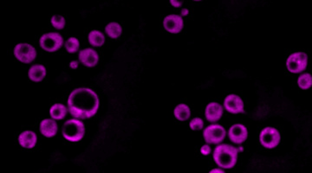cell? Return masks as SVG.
Here are the masks:
<instances>
[{"instance_id":"44dd1931","label":"cell","mask_w":312,"mask_h":173,"mask_svg":"<svg viewBox=\"0 0 312 173\" xmlns=\"http://www.w3.org/2000/svg\"><path fill=\"white\" fill-rule=\"evenodd\" d=\"M80 46H81L80 41L78 40L77 37H69L64 43V48L70 55H74V54H77V52H79Z\"/></svg>"},{"instance_id":"ba28073f","label":"cell","mask_w":312,"mask_h":173,"mask_svg":"<svg viewBox=\"0 0 312 173\" xmlns=\"http://www.w3.org/2000/svg\"><path fill=\"white\" fill-rule=\"evenodd\" d=\"M227 132L223 125L213 123L203 131V138L207 144L219 145L224 141Z\"/></svg>"},{"instance_id":"ac0fdd59","label":"cell","mask_w":312,"mask_h":173,"mask_svg":"<svg viewBox=\"0 0 312 173\" xmlns=\"http://www.w3.org/2000/svg\"><path fill=\"white\" fill-rule=\"evenodd\" d=\"M88 44L94 48H101L106 42V37L103 31L92 30L88 35Z\"/></svg>"},{"instance_id":"7402d4cb","label":"cell","mask_w":312,"mask_h":173,"mask_svg":"<svg viewBox=\"0 0 312 173\" xmlns=\"http://www.w3.org/2000/svg\"><path fill=\"white\" fill-rule=\"evenodd\" d=\"M297 84L298 88L303 90H308L309 89H311L312 86V74L309 73L300 74L297 80Z\"/></svg>"},{"instance_id":"cb8c5ba5","label":"cell","mask_w":312,"mask_h":173,"mask_svg":"<svg viewBox=\"0 0 312 173\" xmlns=\"http://www.w3.org/2000/svg\"><path fill=\"white\" fill-rule=\"evenodd\" d=\"M204 125H205V123H204L203 119L199 118V117L192 119L191 122H189V127L193 131H200L204 128Z\"/></svg>"},{"instance_id":"52a82bcc","label":"cell","mask_w":312,"mask_h":173,"mask_svg":"<svg viewBox=\"0 0 312 173\" xmlns=\"http://www.w3.org/2000/svg\"><path fill=\"white\" fill-rule=\"evenodd\" d=\"M259 142L265 149H274L281 142V134L275 127L267 126L261 131Z\"/></svg>"},{"instance_id":"d6986e66","label":"cell","mask_w":312,"mask_h":173,"mask_svg":"<svg viewBox=\"0 0 312 173\" xmlns=\"http://www.w3.org/2000/svg\"><path fill=\"white\" fill-rule=\"evenodd\" d=\"M173 115L180 122H186L192 115L191 108L187 104L180 103L173 109Z\"/></svg>"},{"instance_id":"ffe728a7","label":"cell","mask_w":312,"mask_h":173,"mask_svg":"<svg viewBox=\"0 0 312 173\" xmlns=\"http://www.w3.org/2000/svg\"><path fill=\"white\" fill-rule=\"evenodd\" d=\"M104 31L106 33L107 36L111 38V39H118L121 37L123 29L121 27V25L119 23L111 22L109 23L105 28Z\"/></svg>"},{"instance_id":"f1b7e54d","label":"cell","mask_w":312,"mask_h":173,"mask_svg":"<svg viewBox=\"0 0 312 173\" xmlns=\"http://www.w3.org/2000/svg\"><path fill=\"white\" fill-rule=\"evenodd\" d=\"M210 173H224V171L223 170L220 169V168H215V169L212 170V171H210Z\"/></svg>"},{"instance_id":"f546056e","label":"cell","mask_w":312,"mask_h":173,"mask_svg":"<svg viewBox=\"0 0 312 173\" xmlns=\"http://www.w3.org/2000/svg\"><path fill=\"white\" fill-rule=\"evenodd\" d=\"M237 149H238V151H244V148H237Z\"/></svg>"},{"instance_id":"83f0119b","label":"cell","mask_w":312,"mask_h":173,"mask_svg":"<svg viewBox=\"0 0 312 173\" xmlns=\"http://www.w3.org/2000/svg\"><path fill=\"white\" fill-rule=\"evenodd\" d=\"M189 13H190V11L187 8H184L182 9L181 11H180V17H182V18H185V17H187V16L189 15Z\"/></svg>"},{"instance_id":"9c48e42d","label":"cell","mask_w":312,"mask_h":173,"mask_svg":"<svg viewBox=\"0 0 312 173\" xmlns=\"http://www.w3.org/2000/svg\"><path fill=\"white\" fill-rule=\"evenodd\" d=\"M223 107L231 114H240L245 113V104L242 98L235 94H230L226 96L223 100Z\"/></svg>"},{"instance_id":"603a6c76","label":"cell","mask_w":312,"mask_h":173,"mask_svg":"<svg viewBox=\"0 0 312 173\" xmlns=\"http://www.w3.org/2000/svg\"><path fill=\"white\" fill-rule=\"evenodd\" d=\"M51 25L57 30H62L66 26V19L62 15H53L51 18Z\"/></svg>"},{"instance_id":"7a4b0ae2","label":"cell","mask_w":312,"mask_h":173,"mask_svg":"<svg viewBox=\"0 0 312 173\" xmlns=\"http://www.w3.org/2000/svg\"><path fill=\"white\" fill-rule=\"evenodd\" d=\"M238 149L228 144H219L213 151V161L222 169H232L238 161Z\"/></svg>"},{"instance_id":"e0dca14e","label":"cell","mask_w":312,"mask_h":173,"mask_svg":"<svg viewBox=\"0 0 312 173\" xmlns=\"http://www.w3.org/2000/svg\"><path fill=\"white\" fill-rule=\"evenodd\" d=\"M68 113H69L68 108L64 104L62 103L53 104L49 110L50 117L57 122L62 121L66 117Z\"/></svg>"},{"instance_id":"4316f807","label":"cell","mask_w":312,"mask_h":173,"mask_svg":"<svg viewBox=\"0 0 312 173\" xmlns=\"http://www.w3.org/2000/svg\"><path fill=\"white\" fill-rule=\"evenodd\" d=\"M170 4L174 8H180L182 6V2L181 1H178V0H171L170 1Z\"/></svg>"},{"instance_id":"277c9868","label":"cell","mask_w":312,"mask_h":173,"mask_svg":"<svg viewBox=\"0 0 312 173\" xmlns=\"http://www.w3.org/2000/svg\"><path fill=\"white\" fill-rule=\"evenodd\" d=\"M39 46L44 51L47 53H55L61 49L64 45L63 37L59 32L50 31L41 36L39 38Z\"/></svg>"},{"instance_id":"484cf974","label":"cell","mask_w":312,"mask_h":173,"mask_svg":"<svg viewBox=\"0 0 312 173\" xmlns=\"http://www.w3.org/2000/svg\"><path fill=\"white\" fill-rule=\"evenodd\" d=\"M69 67L71 70H77L79 67V61H77V60L70 61V63H69Z\"/></svg>"},{"instance_id":"9a60e30c","label":"cell","mask_w":312,"mask_h":173,"mask_svg":"<svg viewBox=\"0 0 312 173\" xmlns=\"http://www.w3.org/2000/svg\"><path fill=\"white\" fill-rule=\"evenodd\" d=\"M39 131L45 138H54L58 133V125L52 118L44 119L39 123Z\"/></svg>"},{"instance_id":"30bf717a","label":"cell","mask_w":312,"mask_h":173,"mask_svg":"<svg viewBox=\"0 0 312 173\" xmlns=\"http://www.w3.org/2000/svg\"><path fill=\"white\" fill-rule=\"evenodd\" d=\"M162 25L164 30L170 34H179L184 28V19L177 14H169L163 19Z\"/></svg>"},{"instance_id":"8992f818","label":"cell","mask_w":312,"mask_h":173,"mask_svg":"<svg viewBox=\"0 0 312 173\" xmlns=\"http://www.w3.org/2000/svg\"><path fill=\"white\" fill-rule=\"evenodd\" d=\"M13 55L19 63L29 64L37 59V52L33 45L27 43H20L13 49Z\"/></svg>"},{"instance_id":"8fae6325","label":"cell","mask_w":312,"mask_h":173,"mask_svg":"<svg viewBox=\"0 0 312 173\" xmlns=\"http://www.w3.org/2000/svg\"><path fill=\"white\" fill-rule=\"evenodd\" d=\"M228 138L233 144H243L248 139V129L243 124L236 123L228 130Z\"/></svg>"},{"instance_id":"4fadbf2b","label":"cell","mask_w":312,"mask_h":173,"mask_svg":"<svg viewBox=\"0 0 312 173\" xmlns=\"http://www.w3.org/2000/svg\"><path fill=\"white\" fill-rule=\"evenodd\" d=\"M224 113V107L219 102H210L205 108V117L209 123H215L219 122Z\"/></svg>"},{"instance_id":"5b68a950","label":"cell","mask_w":312,"mask_h":173,"mask_svg":"<svg viewBox=\"0 0 312 173\" xmlns=\"http://www.w3.org/2000/svg\"><path fill=\"white\" fill-rule=\"evenodd\" d=\"M308 63V55L305 52H293L287 57L285 66L290 74H299L307 69Z\"/></svg>"},{"instance_id":"2e32d148","label":"cell","mask_w":312,"mask_h":173,"mask_svg":"<svg viewBox=\"0 0 312 173\" xmlns=\"http://www.w3.org/2000/svg\"><path fill=\"white\" fill-rule=\"evenodd\" d=\"M47 76V69L43 64H34L28 70V78L32 82H41Z\"/></svg>"},{"instance_id":"d4e9b609","label":"cell","mask_w":312,"mask_h":173,"mask_svg":"<svg viewBox=\"0 0 312 173\" xmlns=\"http://www.w3.org/2000/svg\"><path fill=\"white\" fill-rule=\"evenodd\" d=\"M199 151H200V153L202 155H204V156H208L211 153V148H210L208 145H204V146H202L200 149H199Z\"/></svg>"},{"instance_id":"6da1fadb","label":"cell","mask_w":312,"mask_h":173,"mask_svg":"<svg viewBox=\"0 0 312 173\" xmlns=\"http://www.w3.org/2000/svg\"><path fill=\"white\" fill-rule=\"evenodd\" d=\"M100 104L98 95L88 87L73 89L67 99L69 114L79 120L93 118L99 111Z\"/></svg>"},{"instance_id":"3957f363","label":"cell","mask_w":312,"mask_h":173,"mask_svg":"<svg viewBox=\"0 0 312 173\" xmlns=\"http://www.w3.org/2000/svg\"><path fill=\"white\" fill-rule=\"evenodd\" d=\"M85 125L79 119L72 118L63 123L62 136L70 143L80 142L85 135Z\"/></svg>"},{"instance_id":"7c38bea8","label":"cell","mask_w":312,"mask_h":173,"mask_svg":"<svg viewBox=\"0 0 312 173\" xmlns=\"http://www.w3.org/2000/svg\"><path fill=\"white\" fill-rule=\"evenodd\" d=\"M78 61L86 68H94L99 63L100 56L94 49L85 48L78 52Z\"/></svg>"},{"instance_id":"5bb4252c","label":"cell","mask_w":312,"mask_h":173,"mask_svg":"<svg viewBox=\"0 0 312 173\" xmlns=\"http://www.w3.org/2000/svg\"><path fill=\"white\" fill-rule=\"evenodd\" d=\"M37 133L32 130H25L22 133H19L18 137V142L21 148L25 149H33L37 146Z\"/></svg>"}]
</instances>
